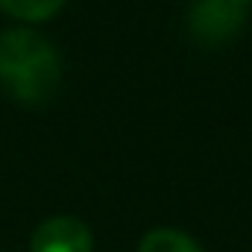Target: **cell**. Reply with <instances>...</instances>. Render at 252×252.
I'll list each match as a JSON object with an SVG mask.
<instances>
[{
	"mask_svg": "<svg viewBox=\"0 0 252 252\" xmlns=\"http://www.w3.org/2000/svg\"><path fill=\"white\" fill-rule=\"evenodd\" d=\"M62 64L56 47L32 30L0 32V88L27 106L47 103L59 88Z\"/></svg>",
	"mask_w": 252,
	"mask_h": 252,
	"instance_id": "cell-1",
	"label": "cell"
},
{
	"mask_svg": "<svg viewBox=\"0 0 252 252\" xmlns=\"http://www.w3.org/2000/svg\"><path fill=\"white\" fill-rule=\"evenodd\" d=\"M247 3L241 0H196L190 6V32L199 44H223L244 27Z\"/></svg>",
	"mask_w": 252,
	"mask_h": 252,
	"instance_id": "cell-2",
	"label": "cell"
},
{
	"mask_svg": "<svg viewBox=\"0 0 252 252\" xmlns=\"http://www.w3.org/2000/svg\"><path fill=\"white\" fill-rule=\"evenodd\" d=\"M30 252H94V238L91 229L70 217H47L30 238Z\"/></svg>",
	"mask_w": 252,
	"mask_h": 252,
	"instance_id": "cell-3",
	"label": "cell"
},
{
	"mask_svg": "<svg viewBox=\"0 0 252 252\" xmlns=\"http://www.w3.org/2000/svg\"><path fill=\"white\" fill-rule=\"evenodd\" d=\"M138 252H202L199 244L188 238L185 232L176 229H156L150 235H144V241L138 244Z\"/></svg>",
	"mask_w": 252,
	"mask_h": 252,
	"instance_id": "cell-4",
	"label": "cell"
},
{
	"mask_svg": "<svg viewBox=\"0 0 252 252\" xmlns=\"http://www.w3.org/2000/svg\"><path fill=\"white\" fill-rule=\"evenodd\" d=\"M62 3L64 0H0V9L21 21H47L62 9Z\"/></svg>",
	"mask_w": 252,
	"mask_h": 252,
	"instance_id": "cell-5",
	"label": "cell"
}]
</instances>
